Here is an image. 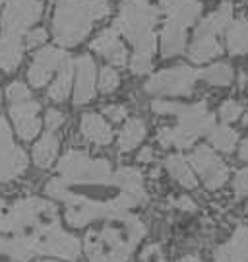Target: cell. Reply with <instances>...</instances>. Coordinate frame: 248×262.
<instances>
[{
    "label": "cell",
    "mask_w": 248,
    "mask_h": 262,
    "mask_svg": "<svg viewBox=\"0 0 248 262\" xmlns=\"http://www.w3.org/2000/svg\"><path fill=\"white\" fill-rule=\"evenodd\" d=\"M146 122L142 119H130L124 122L119 136L120 151H132L134 148H138L140 142L146 138Z\"/></svg>",
    "instance_id": "cell-20"
},
{
    "label": "cell",
    "mask_w": 248,
    "mask_h": 262,
    "mask_svg": "<svg viewBox=\"0 0 248 262\" xmlns=\"http://www.w3.org/2000/svg\"><path fill=\"white\" fill-rule=\"evenodd\" d=\"M43 16V0H8L2 12V29L4 33L26 35Z\"/></svg>",
    "instance_id": "cell-6"
},
{
    "label": "cell",
    "mask_w": 248,
    "mask_h": 262,
    "mask_svg": "<svg viewBox=\"0 0 248 262\" xmlns=\"http://www.w3.org/2000/svg\"><path fill=\"white\" fill-rule=\"evenodd\" d=\"M80 132L87 142L95 146H107L112 140V130L109 122L97 113H85L80 122Z\"/></svg>",
    "instance_id": "cell-15"
},
{
    "label": "cell",
    "mask_w": 248,
    "mask_h": 262,
    "mask_svg": "<svg viewBox=\"0 0 248 262\" xmlns=\"http://www.w3.org/2000/svg\"><path fill=\"white\" fill-rule=\"evenodd\" d=\"M240 158L244 159V161H248V138L240 144Z\"/></svg>",
    "instance_id": "cell-33"
},
{
    "label": "cell",
    "mask_w": 248,
    "mask_h": 262,
    "mask_svg": "<svg viewBox=\"0 0 248 262\" xmlns=\"http://www.w3.org/2000/svg\"><path fill=\"white\" fill-rule=\"evenodd\" d=\"M240 113H242V107H240V103L233 101V99L223 101V103H221V107H219V117H221V121H223V122H235L240 117Z\"/></svg>",
    "instance_id": "cell-26"
},
{
    "label": "cell",
    "mask_w": 248,
    "mask_h": 262,
    "mask_svg": "<svg viewBox=\"0 0 248 262\" xmlns=\"http://www.w3.org/2000/svg\"><path fill=\"white\" fill-rule=\"evenodd\" d=\"M6 95H8L10 103H16V101L29 99V97H31V92H29V88L24 84V82H12V84L6 88Z\"/></svg>",
    "instance_id": "cell-27"
},
{
    "label": "cell",
    "mask_w": 248,
    "mask_h": 262,
    "mask_svg": "<svg viewBox=\"0 0 248 262\" xmlns=\"http://www.w3.org/2000/svg\"><path fill=\"white\" fill-rule=\"evenodd\" d=\"M219 262H248V227H239L229 243L215 254Z\"/></svg>",
    "instance_id": "cell-18"
},
{
    "label": "cell",
    "mask_w": 248,
    "mask_h": 262,
    "mask_svg": "<svg viewBox=\"0 0 248 262\" xmlns=\"http://www.w3.org/2000/svg\"><path fill=\"white\" fill-rule=\"evenodd\" d=\"M190 163H192L194 169L202 175L204 185L208 188L215 190V188H221L227 183L229 169H227V165H225L210 148L202 146V148L194 150V154L190 156Z\"/></svg>",
    "instance_id": "cell-9"
},
{
    "label": "cell",
    "mask_w": 248,
    "mask_h": 262,
    "mask_svg": "<svg viewBox=\"0 0 248 262\" xmlns=\"http://www.w3.org/2000/svg\"><path fill=\"white\" fill-rule=\"evenodd\" d=\"M103 113H105V117L107 119H110L112 122H120L126 119V107L124 105H107L105 109H103Z\"/></svg>",
    "instance_id": "cell-30"
},
{
    "label": "cell",
    "mask_w": 248,
    "mask_h": 262,
    "mask_svg": "<svg viewBox=\"0 0 248 262\" xmlns=\"http://www.w3.org/2000/svg\"><path fill=\"white\" fill-rule=\"evenodd\" d=\"M167 165V171L171 173V177L175 179L178 185H183L186 188H196L198 185V181H196V175H194V171L190 169V165L186 163V159L183 156H169L165 161Z\"/></svg>",
    "instance_id": "cell-22"
},
{
    "label": "cell",
    "mask_w": 248,
    "mask_h": 262,
    "mask_svg": "<svg viewBox=\"0 0 248 262\" xmlns=\"http://www.w3.org/2000/svg\"><path fill=\"white\" fill-rule=\"evenodd\" d=\"M237 132L229 128L227 124H221V126H213L212 134H210V140H212L213 148H217L221 151H233L237 146Z\"/></svg>",
    "instance_id": "cell-24"
},
{
    "label": "cell",
    "mask_w": 248,
    "mask_h": 262,
    "mask_svg": "<svg viewBox=\"0 0 248 262\" xmlns=\"http://www.w3.org/2000/svg\"><path fill=\"white\" fill-rule=\"evenodd\" d=\"M0 212H2V198H0Z\"/></svg>",
    "instance_id": "cell-35"
},
{
    "label": "cell",
    "mask_w": 248,
    "mask_h": 262,
    "mask_svg": "<svg viewBox=\"0 0 248 262\" xmlns=\"http://www.w3.org/2000/svg\"><path fill=\"white\" fill-rule=\"evenodd\" d=\"M246 210H248V208H246Z\"/></svg>",
    "instance_id": "cell-39"
},
{
    "label": "cell",
    "mask_w": 248,
    "mask_h": 262,
    "mask_svg": "<svg viewBox=\"0 0 248 262\" xmlns=\"http://www.w3.org/2000/svg\"><path fill=\"white\" fill-rule=\"evenodd\" d=\"M200 72L188 64L163 68L146 82V92L153 95H190Z\"/></svg>",
    "instance_id": "cell-5"
},
{
    "label": "cell",
    "mask_w": 248,
    "mask_h": 262,
    "mask_svg": "<svg viewBox=\"0 0 248 262\" xmlns=\"http://www.w3.org/2000/svg\"><path fill=\"white\" fill-rule=\"evenodd\" d=\"M28 169V156L14 146L8 122L0 117V181H14Z\"/></svg>",
    "instance_id": "cell-7"
},
{
    "label": "cell",
    "mask_w": 248,
    "mask_h": 262,
    "mask_svg": "<svg viewBox=\"0 0 248 262\" xmlns=\"http://www.w3.org/2000/svg\"><path fill=\"white\" fill-rule=\"evenodd\" d=\"M58 171L68 183H107L110 181V163L92 159L83 151H68L58 163Z\"/></svg>",
    "instance_id": "cell-4"
},
{
    "label": "cell",
    "mask_w": 248,
    "mask_h": 262,
    "mask_svg": "<svg viewBox=\"0 0 248 262\" xmlns=\"http://www.w3.org/2000/svg\"><path fill=\"white\" fill-rule=\"evenodd\" d=\"M2 4H4V0H0V6H2Z\"/></svg>",
    "instance_id": "cell-36"
},
{
    "label": "cell",
    "mask_w": 248,
    "mask_h": 262,
    "mask_svg": "<svg viewBox=\"0 0 248 262\" xmlns=\"http://www.w3.org/2000/svg\"><path fill=\"white\" fill-rule=\"evenodd\" d=\"M186 29L184 26L176 24L173 19H165L161 33H159V49L161 55L165 58H173V56H181L186 53Z\"/></svg>",
    "instance_id": "cell-14"
},
{
    "label": "cell",
    "mask_w": 248,
    "mask_h": 262,
    "mask_svg": "<svg viewBox=\"0 0 248 262\" xmlns=\"http://www.w3.org/2000/svg\"><path fill=\"white\" fill-rule=\"evenodd\" d=\"M24 60V39L14 33L0 35V68L4 72H16Z\"/></svg>",
    "instance_id": "cell-16"
},
{
    "label": "cell",
    "mask_w": 248,
    "mask_h": 262,
    "mask_svg": "<svg viewBox=\"0 0 248 262\" xmlns=\"http://www.w3.org/2000/svg\"><path fill=\"white\" fill-rule=\"evenodd\" d=\"M233 187H235V192H237V196H244V194H248V167L237 173V177H235V183H233Z\"/></svg>",
    "instance_id": "cell-31"
},
{
    "label": "cell",
    "mask_w": 248,
    "mask_h": 262,
    "mask_svg": "<svg viewBox=\"0 0 248 262\" xmlns=\"http://www.w3.org/2000/svg\"><path fill=\"white\" fill-rule=\"evenodd\" d=\"M92 51L112 66L128 64V51L124 47V39L115 28L101 29L92 41Z\"/></svg>",
    "instance_id": "cell-11"
},
{
    "label": "cell",
    "mask_w": 248,
    "mask_h": 262,
    "mask_svg": "<svg viewBox=\"0 0 248 262\" xmlns=\"http://www.w3.org/2000/svg\"><path fill=\"white\" fill-rule=\"evenodd\" d=\"M47 37H49V35H47L45 28H33L26 33V45H28L29 49H37V47H41V45H45Z\"/></svg>",
    "instance_id": "cell-28"
},
{
    "label": "cell",
    "mask_w": 248,
    "mask_h": 262,
    "mask_svg": "<svg viewBox=\"0 0 248 262\" xmlns=\"http://www.w3.org/2000/svg\"><path fill=\"white\" fill-rule=\"evenodd\" d=\"M225 45L227 51L235 56L248 55V19L233 18L225 29Z\"/></svg>",
    "instance_id": "cell-17"
},
{
    "label": "cell",
    "mask_w": 248,
    "mask_h": 262,
    "mask_svg": "<svg viewBox=\"0 0 248 262\" xmlns=\"http://www.w3.org/2000/svg\"><path fill=\"white\" fill-rule=\"evenodd\" d=\"M246 124H248V117H246Z\"/></svg>",
    "instance_id": "cell-37"
},
{
    "label": "cell",
    "mask_w": 248,
    "mask_h": 262,
    "mask_svg": "<svg viewBox=\"0 0 248 262\" xmlns=\"http://www.w3.org/2000/svg\"><path fill=\"white\" fill-rule=\"evenodd\" d=\"M202 0H159V10L184 28L194 26L202 18Z\"/></svg>",
    "instance_id": "cell-13"
},
{
    "label": "cell",
    "mask_w": 248,
    "mask_h": 262,
    "mask_svg": "<svg viewBox=\"0 0 248 262\" xmlns=\"http://www.w3.org/2000/svg\"><path fill=\"white\" fill-rule=\"evenodd\" d=\"M10 117L14 121L16 132L19 138L24 140H33L39 128H41V119H39V103L33 101L31 97L24 99V101H16L10 107Z\"/></svg>",
    "instance_id": "cell-12"
},
{
    "label": "cell",
    "mask_w": 248,
    "mask_h": 262,
    "mask_svg": "<svg viewBox=\"0 0 248 262\" xmlns=\"http://www.w3.org/2000/svg\"><path fill=\"white\" fill-rule=\"evenodd\" d=\"M0 99H2V94H0Z\"/></svg>",
    "instance_id": "cell-38"
},
{
    "label": "cell",
    "mask_w": 248,
    "mask_h": 262,
    "mask_svg": "<svg viewBox=\"0 0 248 262\" xmlns=\"http://www.w3.org/2000/svg\"><path fill=\"white\" fill-rule=\"evenodd\" d=\"M64 115L58 111V109H49L47 111V117H45V122H47V130H53L56 132L62 124H64Z\"/></svg>",
    "instance_id": "cell-29"
},
{
    "label": "cell",
    "mask_w": 248,
    "mask_h": 262,
    "mask_svg": "<svg viewBox=\"0 0 248 262\" xmlns=\"http://www.w3.org/2000/svg\"><path fill=\"white\" fill-rule=\"evenodd\" d=\"M56 151H58V138L53 130H47V134L41 140L35 144L33 148V161H35L37 167L45 169L49 167L56 158Z\"/></svg>",
    "instance_id": "cell-21"
},
{
    "label": "cell",
    "mask_w": 248,
    "mask_h": 262,
    "mask_svg": "<svg viewBox=\"0 0 248 262\" xmlns=\"http://www.w3.org/2000/svg\"><path fill=\"white\" fill-rule=\"evenodd\" d=\"M97 66L89 55H80L74 60V103L85 105L95 97Z\"/></svg>",
    "instance_id": "cell-10"
},
{
    "label": "cell",
    "mask_w": 248,
    "mask_h": 262,
    "mask_svg": "<svg viewBox=\"0 0 248 262\" xmlns=\"http://www.w3.org/2000/svg\"><path fill=\"white\" fill-rule=\"evenodd\" d=\"M200 78L204 82H208L210 85H217V88H223V85L233 84L235 80V70L233 66L227 64V62H215V64L208 66L206 70L200 72Z\"/></svg>",
    "instance_id": "cell-23"
},
{
    "label": "cell",
    "mask_w": 248,
    "mask_h": 262,
    "mask_svg": "<svg viewBox=\"0 0 248 262\" xmlns=\"http://www.w3.org/2000/svg\"><path fill=\"white\" fill-rule=\"evenodd\" d=\"M97 85L101 94H112L120 85V74L112 64L103 66L99 70V78H97Z\"/></svg>",
    "instance_id": "cell-25"
},
{
    "label": "cell",
    "mask_w": 248,
    "mask_h": 262,
    "mask_svg": "<svg viewBox=\"0 0 248 262\" xmlns=\"http://www.w3.org/2000/svg\"><path fill=\"white\" fill-rule=\"evenodd\" d=\"M159 6L151 0H122L112 28L132 45L128 66L132 74L144 76L153 68V55L157 49L155 26L159 19Z\"/></svg>",
    "instance_id": "cell-1"
},
{
    "label": "cell",
    "mask_w": 248,
    "mask_h": 262,
    "mask_svg": "<svg viewBox=\"0 0 248 262\" xmlns=\"http://www.w3.org/2000/svg\"><path fill=\"white\" fill-rule=\"evenodd\" d=\"M181 262H198V258H196V256H188V258H184V260H181Z\"/></svg>",
    "instance_id": "cell-34"
},
{
    "label": "cell",
    "mask_w": 248,
    "mask_h": 262,
    "mask_svg": "<svg viewBox=\"0 0 248 262\" xmlns=\"http://www.w3.org/2000/svg\"><path fill=\"white\" fill-rule=\"evenodd\" d=\"M110 16L107 0H55L51 31L56 45L76 47L92 33L93 26Z\"/></svg>",
    "instance_id": "cell-2"
},
{
    "label": "cell",
    "mask_w": 248,
    "mask_h": 262,
    "mask_svg": "<svg viewBox=\"0 0 248 262\" xmlns=\"http://www.w3.org/2000/svg\"><path fill=\"white\" fill-rule=\"evenodd\" d=\"M151 159H153V154H151V150H149V148H146V150L140 151L138 161H151Z\"/></svg>",
    "instance_id": "cell-32"
},
{
    "label": "cell",
    "mask_w": 248,
    "mask_h": 262,
    "mask_svg": "<svg viewBox=\"0 0 248 262\" xmlns=\"http://www.w3.org/2000/svg\"><path fill=\"white\" fill-rule=\"evenodd\" d=\"M233 19V6L229 2H223L212 14H208L204 19L198 21V26L194 29L192 41L188 45V58L202 64V62H210L213 58L223 53V47L219 43V35L227 29V26Z\"/></svg>",
    "instance_id": "cell-3"
},
{
    "label": "cell",
    "mask_w": 248,
    "mask_h": 262,
    "mask_svg": "<svg viewBox=\"0 0 248 262\" xmlns=\"http://www.w3.org/2000/svg\"><path fill=\"white\" fill-rule=\"evenodd\" d=\"M74 60L68 58L64 64L60 66L58 70V76L55 78V82L51 84V88L47 90V95L51 101H56V103H62L66 97L72 92V82H74Z\"/></svg>",
    "instance_id": "cell-19"
},
{
    "label": "cell",
    "mask_w": 248,
    "mask_h": 262,
    "mask_svg": "<svg viewBox=\"0 0 248 262\" xmlns=\"http://www.w3.org/2000/svg\"><path fill=\"white\" fill-rule=\"evenodd\" d=\"M70 56L66 51L58 47H43L39 49L33 60L28 68V80L33 88H45L47 82L53 78L55 72L60 70V66L64 64Z\"/></svg>",
    "instance_id": "cell-8"
}]
</instances>
